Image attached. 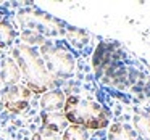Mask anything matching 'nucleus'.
<instances>
[{"mask_svg":"<svg viewBox=\"0 0 150 140\" xmlns=\"http://www.w3.org/2000/svg\"><path fill=\"white\" fill-rule=\"evenodd\" d=\"M68 124L81 126L87 130H100L110 124V114L100 103L81 95H69L63 106Z\"/></svg>","mask_w":150,"mask_h":140,"instance_id":"1","label":"nucleus"},{"mask_svg":"<svg viewBox=\"0 0 150 140\" xmlns=\"http://www.w3.org/2000/svg\"><path fill=\"white\" fill-rule=\"evenodd\" d=\"M13 60L26 79V87L31 90V94L44 95L49 92L53 79L47 71L40 53H37L29 45H20L13 50Z\"/></svg>","mask_w":150,"mask_h":140,"instance_id":"2","label":"nucleus"},{"mask_svg":"<svg viewBox=\"0 0 150 140\" xmlns=\"http://www.w3.org/2000/svg\"><path fill=\"white\" fill-rule=\"evenodd\" d=\"M42 60L45 63V68L52 79L55 77H68L74 71V58L68 50L62 49V47H55L52 44H44L42 49Z\"/></svg>","mask_w":150,"mask_h":140,"instance_id":"3","label":"nucleus"},{"mask_svg":"<svg viewBox=\"0 0 150 140\" xmlns=\"http://www.w3.org/2000/svg\"><path fill=\"white\" fill-rule=\"evenodd\" d=\"M31 97H33V94L26 85L16 84L7 87V90L4 92V97H2V103H4L5 110L18 114V113H23L29 106Z\"/></svg>","mask_w":150,"mask_h":140,"instance_id":"4","label":"nucleus"},{"mask_svg":"<svg viewBox=\"0 0 150 140\" xmlns=\"http://www.w3.org/2000/svg\"><path fill=\"white\" fill-rule=\"evenodd\" d=\"M40 117H42V129L50 130L53 134H60L62 130H65L69 126L63 111H52V113L42 111Z\"/></svg>","mask_w":150,"mask_h":140,"instance_id":"5","label":"nucleus"},{"mask_svg":"<svg viewBox=\"0 0 150 140\" xmlns=\"http://www.w3.org/2000/svg\"><path fill=\"white\" fill-rule=\"evenodd\" d=\"M65 94L62 90H49L40 97V106L44 111L52 113V111H63L65 106Z\"/></svg>","mask_w":150,"mask_h":140,"instance_id":"6","label":"nucleus"},{"mask_svg":"<svg viewBox=\"0 0 150 140\" xmlns=\"http://www.w3.org/2000/svg\"><path fill=\"white\" fill-rule=\"evenodd\" d=\"M20 79H21V71L18 68L16 61L13 58H4L2 68H0V81H4L10 87V85H16Z\"/></svg>","mask_w":150,"mask_h":140,"instance_id":"7","label":"nucleus"},{"mask_svg":"<svg viewBox=\"0 0 150 140\" xmlns=\"http://www.w3.org/2000/svg\"><path fill=\"white\" fill-rule=\"evenodd\" d=\"M134 127L142 140H150V116L145 113H136Z\"/></svg>","mask_w":150,"mask_h":140,"instance_id":"8","label":"nucleus"},{"mask_svg":"<svg viewBox=\"0 0 150 140\" xmlns=\"http://www.w3.org/2000/svg\"><path fill=\"white\" fill-rule=\"evenodd\" d=\"M108 137H110V140H137L132 130L121 122H116L110 127Z\"/></svg>","mask_w":150,"mask_h":140,"instance_id":"9","label":"nucleus"},{"mask_svg":"<svg viewBox=\"0 0 150 140\" xmlns=\"http://www.w3.org/2000/svg\"><path fill=\"white\" fill-rule=\"evenodd\" d=\"M62 140H89V132L87 129L81 126H74V124H69L65 130H63Z\"/></svg>","mask_w":150,"mask_h":140,"instance_id":"10","label":"nucleus"},{"mask_svg":"<svg viewBox=\"0 0 150 140\" xmlns=\"http://www.w3.org/2000/svg\"><path fill=\"white\" fill-rule=\"evenodd\" d=\"M31 140H60V137H58V134H53L50 130L40 129L31 137Z\"/></svg>","mask_w":150,"mask_h":140,"instance_id":"11","label":"nucleus"},{"mask_svg":"<svg viewBox=\"0 0 150 140\" xmlns=\"http://www.w3.org/2000/svg\"><path fill=\"white\" fill-rule=\"evenodd\" d=\"M2 23H4V20H2V18H0V24H2Z\"/></svg>","mask_w":150,"mask_h":140,"instance_id":"12","label":"nucleus"},{"mask_svg":"<svg viewBox=\"0 0 150 140\" xmlns=\"http://www.w3.org/2000/svg\"><path fill=\"white\" fill-rule=\"evenodd\" d=\"M0 84H2V81H0Z\"/></svg>","mask_w":150,"mask_h":140,"instance_id":"13","label":"nucleus"}]
</instances>
